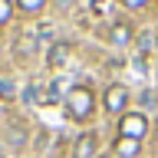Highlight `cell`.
Here are the masks:
<instances>
[{"mask_svg":"<svg viewBox=\"0 0 158 158\" xmlns=\"http://www.w3.org/2000/svg\"><path fill=\"white\" fill-rule=\"evenodd\" d=\"M63 109H66L69 118H76V122H86L92 115V109H96V96H92V89L89 86H73L63 99Z\"/></svg>","mask_w":158,"mask_h":158,"instance_id":"1","label":"cell"},{"mask_svg":"<svg viewBox=\"0 0 158 158\" xmlns=\"http://www.w3.org/2000/svg\"><path fill=\"white\" fill-rule=\"evenodd\" d=\"M145 132H148V118L142 115V112H128V115H122V122H118V135H122V138H135V142H142Z\"/></svg>","mask_w":158,"mask_h":158,"instance_id":"2","label":"cell"},{"mask_svg":"<svg viewBox=\"0 0 158 158\" xmlns=\"http://www.w3.org/2000/svg\"><path fill=\"white\" fill-rule=\"evenodd\" d=\"M102 106H106L109 112H122V109L128 106V89L118 86V82H115V86H109L106 96H102Z\"/></svg>","mask_w":158,"mask_h":158,"instance_id":"3","label":"cell"},{"mask_svg":"<svg viewBox=\"0 0 158 158\" xmlns=\"http://www.w3.org/2000/svg\"><path fill=\"white\" fill-rule=\"evenodd\" d=\"M69 53H73V46H69L66 40H56V43L49 46V53H46V63H49L53 69H59V66H66Z\"/></svg>","mask_w":158,"mask_h":158,"instance_id":"4","label":"cell"},{"mask_svg":"<svg viewBox=\"0 0 158 158\" xmlns=\"http://www.w3.org/2000/svg\"><path fill=\"white\" fill-rule=\"evenodd\" d=\"M73 158H99L96 155V135L86 132V135L76 138V145H73Z\"/></svg>","mask_w":158,"mask_h":158,"instance_id":"5","label":"cell"},{"mask_svg":"<svg viewBox=\"0 0 158 158\" xmlns=\"http://www.w3.org/2000/svg\"><path fill=\"white\" fill-rule=\"evenodd\" d=\"M109 40H112L115 46H128V43H132V27H128V23H112Z\"/></svg>","mask_w":158,"mask_h":158,"instance_id":"6","label":"cell"},{"mask_svg":"<svg viewBox=\"0 0 158 158\" xmlns=\"http://www.w3.org/2000/svg\"><path fill=\"white\" fill-rule=\"evenodd\" d=\"M138 152H142V148H138L135 138H122V135L115 138V155L118 158H138Z\"/></svg>","mask_w":158,"mask_h":158,"instance_id":"7","label":"cell"},{"mask_svg":"<svg viewBox=\"0 0 158 158\" xmlns=\"http://www.w3.org/2000/svg\"><path fill=\"white\" fill-rule=\"evenodd\" d=\"M17 7L23 13H40V10L46 7V0H17Z\"/></svg>","mask_w":158,"mask_h":158,"instance_id":"8","label":"cell"},{"mask_svg":"<svg viewBox=\"0 0 158 158\" xmlns=\"http://www.w3.org/2000/svg\"><path fill=\"white\" fill-rule=\"evenodd\" d=\"M13 20V0H0V27H7Z\"/></svg>","mask_w":158,"mask_h":158,"instance_id":"9","label":"cell"},{"mask_svg":"<svg viewBox=\"0 0 158 158\" xmlns=\"http://www.w3.org/2000/svg\"><path fill=\"white\" fill-rule=\"evenodd\" d=\"M33 49H36V40H33V36H20V43H17V53H20V56H30Z\"/></svg>","mask_w":158,"mask_h":158,"instance_id":"10","label":"cell"},{"mask_svg":"<svg viewBox=\"0 0 158 158\" xmlns=\"http://www.w3.org/2000/svg\"><path fill=\"white\" fill-rule=\"evenodd\" d=\"M13 96V86H10L7 79H0V99H10Z\"/></svg>","mask_w":158,"mask_h":158,"instance_id":"11","label":"cell"},{"mask_svg":"<svg viewBox=\"0 0 158 158\" xmlns=\"http://www.w3.org/2000/svg\"><path fill=\"white\" fill-rule=\"evenodd\" d=\"M122 3H125V7H142L145 0H122Z\"/></svg>","mask_w":158,"mask_h":158,"instance_id":"12","label":"cell"},{"mask_svg":"<svg viewBox=\"0 0 158 158\" xmlns=\"http://www.w3.org/2000/svg\"><path fill=\"white\" fill-rule=\"evenodd\" d=\"M99 3H106V0H92V7H99Z\"/></svg>","mask_w":158,"mask_h":158,"instance_id":"13","label":"cell"},{"mask_svg":"<svg viewBox=\"0 0 158 158\" xmlns=\"http://www.w3.org/2000/svg\"><path fill=\"white\" fill-rule=\"evenodd\" d=\"M155 49H158V33H155Z\"/></svg>","mask_w":158,"mask_h":158,"instance_id":"14","label":"cell"},{"mask_svg":"<svg viewBox=\"0 0 158 158\" xmlns=\"http://www.w3.org/2000/svg\"><path fill=\"white\" fill-rule=\"evenodd\" d=\"M99 158H106V155H99Z\"/></svg>","mask_w":158,"mask_h":158,"instance_id":"15","label":"cell"}]
</instances>
